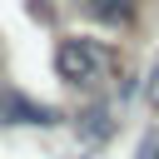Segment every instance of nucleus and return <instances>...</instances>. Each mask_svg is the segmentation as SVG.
Wrapping results in <instances>:
<instances>
[{"mask_svg":"<svg viewBox=\"0 0 159 159\" xmlns=\"http://www.w3.org/2000/svg\"><path fill=\"white\" fill-rule=\"evenodd\" d=\"M109 70H114V50L104 40H89V35H60L55 40V75L65 84L94 89Z\"/></svg>","mask_w":159,"mask_h":159,"instance_id":"nucleus-1","label":"nucleus"},{"mask_svg":"<svg viewBox=\"0 0 159 159\" xmlns=\"http://www.w3.org/2000/svg\"><path fill=\"white\" fill-rule=\"evenodd\" d=\"M0 124H60V114L25 89H0Z\"/></svg>","mask_w":159,"mask_h":159,"instance_id":"nucleus-2","label":"nucleus"},{"mask_svg":"<svg viewBox=\"0 0 159 159\" xmlns=\"http://www.w3.org/2000/svg\"><path fill=\"white\" fill-rule=\"evenodd\" d=\"M80 5H84V15L99 20V25H129V20H134V0H80Z\"/></svg>","mask_w":159,"mask_h":159,"instance_id":"nucleus-3","label":"nucleus"},{"mask_svg":"<svg viewBox=\"0 0 159 159\" xmlns=\"http://www.w3.org/2000/svg\"><path fill=\"white\" fill-rule=\"evenodd\" d=\"M80 134H84V139H109V109H104V104H89V109L80 114Z\"/></svg>","mask_w":159,"mask_h":159,"instance_id":"nucleus-4","label":"nucleus"},{"mask_svg":"<svg viewBox=\"0 0 159 159\" xmlns=\"http://www.w3.org/2000/svg\"><path fill=\"white\" fill-rule=\"evenodd\" d=\"M134 159H159V134H144L139 139V154Z\"/></svg>","mask_w":159,"mask_h":159,"instance_id":"nucleus-5","label":"nucleus"},{"mask_svg":"<svg viewBox=\"0 0 159 159\" xmlns=\"http://www.w3.org/2000/svg\"><path fill=\"white\" fill-rule=\"evenodd\" d=\"M144 99L159 109V70H154V75H149V84H144Z\"/></svg>","mask_w":159,"mask_h":159,"instance_id":"nucleus-6","label":"nucleus"}]
</instances>
